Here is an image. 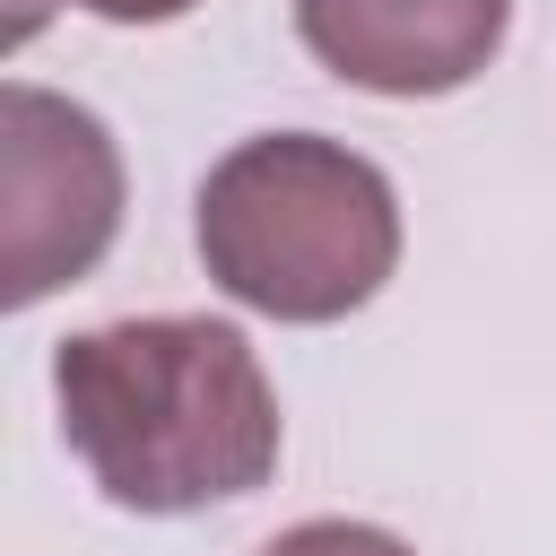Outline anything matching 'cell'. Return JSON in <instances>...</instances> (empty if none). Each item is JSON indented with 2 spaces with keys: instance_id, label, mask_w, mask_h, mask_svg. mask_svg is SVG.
Returning <instances> with one entry per match:
<instances>
[{
  "instance_id": "obj_3",
  "label": "cell",
  "mask_w": 556,
  "mask_h": 556,
  "mask_svg": "<svg viewBox=\"0 0 556 556\" xmlns=\"http://www.w3.org/2000/svg\"><path fill=\"white\" fill-rule=\"evenodd\" d=\"M122 235V148L113 130L35 87H0V295L26 313L52 287H78Z\"/></svg>"
},
{
  "instance_id": "obj_6",
  "label": "cell",
  "mask_w": 556,
  "mask_h": 556,
  "mask_svg": "<svg viewBox=\"0 0 556 556\" xmlns=\"http://www.w3.org/2000/svg\"><path fill=\"white\" fill-rule=\"evenodd\" d=\"M70 9H87V17H104V26H165V17H182V9H200V0H70Z\"/></svg>"
},
{
  "instance_id": "obj_5",
  "label": "cell",
  "mask_w": 556,
  "mask_h": 556,
  "mask_svg": "<svg viewBox=\"0 0 556 556\" xmlns=\"http://www.w3.org/2000/svg\"><path fill=\"white\" fill-rule=\"evenodd\" d=\"M261 556H417L400 530H382V521H295V530H278Z\"/></svg>"
},
{
  "instance_id": "obj_1",
  "label": "cell",
  "mask_w": 556,
  "mask_h": 556,
  "mask_svg": "<svg viewBox=\"0 0 556 556\" xmlns=\"http://www.w3.org/2000/svg\"><path fill=\"white\" fill-rule=\"evenodd\" d=\"M61 443L122 513H200L269 486L287 417L261 348L208 313H130L52 348Z\"/></svg>"
},
{
  "instance_id": "obj_4",
  "label": "cell",
  "mask_w": 556,
  "mask_h": 556,
  "mask_svg": "<svg viewBox=\"0 0 556 556\" xmlns=\"http://www.w3.org/2000/svg\"><path fill=\"white\" fill-rule=\"evenodd\" d=\"M295 35L339 87L452 96L504 52L513 0H295Z\"/></svg>"
},
{
  "instance_id": "obj_2",
  "label": "cell",
  "mask_w": 556,
  "mask_h": 556,
  "mask_svg": "<svg viewBox=\"0 0 556 556\" xmlns=\"http://www.w3.org/2000/svg\"><path fill=\"white\" fill-rule=\"evenodd\" d=\"M208 278L269 321H348L400 269V191L321 130L235 139L191 200Z\"/></svg>"
}]
</instances>
